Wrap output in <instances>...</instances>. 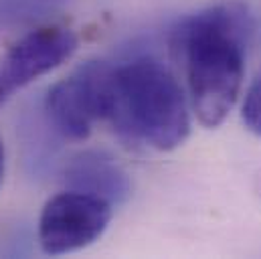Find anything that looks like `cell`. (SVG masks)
Listing matches in <instances>:
<instances>
[{
    "mask_svg": "<svg viewBox=\"0 0 261 259\" xmlns=\"http://www.w3.org/2000/svg\"><path fill=\"white\" fill-rule=\"evenodd\" d=\"M110 67L106 61H87L49 89L45 116L59 136L79 142L91 134L95 122H103Z\"/></svg>",
    "mask_w": 261,
    "mask_h": 259,
    "instance_id": "3957f363",
    "label": "cell"
},
{
    "mask_svg": "<svg viewBox=\"0 0 261 259\" xmlns=\"http://www.w3.org/2000/svg\"><path fill=\"white\" fill-rule=\"evenodd\" d=\"M114 206L93 194L67 189L51 196L39 217V243L47 255H65L95 243L108 229Z\"/></svg>",
    "mask_w": 261,
    "mask_h": 259,
    "instance_id": "277c9868",
    "label": "cell"
},
{
    "mask_svg": "<svg viewBox=\"0 0 261 259\" xmlns=\"http://www.w3.org/2000/svg\"><path fill=\"white\" fill-rule=\"evenodd\" d=\"M63 183L71 191L93 194L112 206L124 204L132 194L128 172L103 150H83L71 156L63 168Z\"/></svg>",
    "mask_w": 261,
    "mask_h": 259,
    "instance_id": "8992f818",
    "label": "cell"
},
{
    "mask_svg": "<svg viewBox=\"0 0 261 259\" xmlns=\"http://www.w3.org/2000/svg\"><path fill=\"white\" fill-rule=\"evenodd\" d=\"M103 122L130 142L170 152L191 134L189 99L166 65L136 57L110 67Z\"/></svg>",
    "mask_w": 261,
    "mask_h": 259,
    "instance_id": "7a4b0ae2",
    "label": "cell"
},
{
    "mask_svg": "<svg viewBox=\"0 0 261 259\" xmlns=\"http://www.w3.org/2000/svg\"><path fill=\"white\" fill-rule=\"evenodd\" d=\"M241 120L253 136L261 138V73L249 83L241 106Z\"/></svg>",
    "mask_w": 261,
    "mask_h": 259,
    "instance_id": "52a82bcc",
    "label": "cell"
},
{
    "mask_svg": "<svg viewBox=\"0 0 261 259\" xmlns=\"http://www.w3.org/2000/svg\"><path fill=\"white\" fill-rule=\"evenodd\" d=\"M2 176H4V146L0 142V183H2Z\"/></svg>",
    "mask_w": 261,
    "mask_h": 259,
    "instance_id": "ba28073f",
    "label": "cell"
},
{
    "mask_svg": "<svg viewBox=\"0 0 261 259\" xmlns=\"http://www.w3.org/2000/svg\"><path fill=\"white\" fill-rule=\"evenodd\" d=\"M255 18L241 0H223L180 18L168 39L191 108L204 128L221 126L239 99Z\"/></svg>",
    "mask_w": 261,
    "mask_h": 259,
    "instance_id": "6da1fadb",
    "label": "cell"
},
{
    "mask_svg": "<svg viewBox=\"0 0 261 259\" xmlns=\"http://www.w3.org/2000/svg\"><path fill=\"white\" fill-rule=\"evenodd\" d=\"M77 37L65 27H39L0 59V106L18 89L51 73L75 53Z\"/></svg>",
    "mask_w": 261,
    "mask_h": 259,
    "instance_id": "5b68a950",
    "label": "cell"
}]
</instances>
